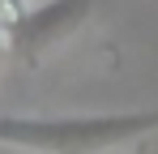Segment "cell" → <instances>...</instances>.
Returning <instances> with one entry per match:
<instances>
[{
    "label": "cell",
    "instance_id": "6da1fadb",
    "mask_svg": "<svg viewBox=\"0 0 158 154\" xmlns=\"http://www.w3.org/2000/svg\"><path fill=\"white\" fill-rule=\"evenodd\" d=\"M158 133V107L81 116H0V146L17 154H103Z\"/></svg>",
    "mask_w": 158,
    "mask_h": 154
},
{
    "label": "cell",
    "instance_id": "3957f363",
    "mask_svg": "<svg viewBox=\"0 0 158 154\" xmlns=\"http://www.w3.org/2000/svg\"><path fill=\"white\" fill-rule=\"evenodd\" d=\"M26 9H30L26 0H0V26L9 30V26H13L17 17H22V13H26Z\"/></svg>",
    "mask_w": 158,
    "mask_h": 154
},
{
    "label": "cell",
    "instance_id": "7a4b0ae2",
    "mask_svg": "<svg viewBox=\"0 0 158 154\" xmlns=\"http://www.w3.org/2000/svg\"><path fill=\"white\" fill-rule=\"evenodd\" d=\"M94 0H43L26 9L17 22L4 30V43H9V60H17L22 69H43V60L52 56L60 43H69L81 26H90L94 17Z\"/></svg>",
    "mask_w": 158,
    "mask_h": 154
},
{
    "label": "cell",
    "instance_id": "277c9868",
    "mask_svg": "<svg viewBox=\"0 0 158 154\" xmlns=\"http://www.w3.org/2000/svg\"><path fill=\"white\" fill-rule=\"evenodd\" d=\"M132 154H150V137H145V141H137V146H132Z\"/></svg>",
    "mask_w": 158,
    "mask_h": 154
}]
</instances>
